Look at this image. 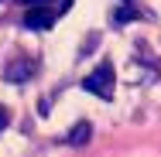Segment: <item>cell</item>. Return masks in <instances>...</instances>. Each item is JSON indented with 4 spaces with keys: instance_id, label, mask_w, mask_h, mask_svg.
<instances>
[{
    "instance_id": "4",
    "label": "cell",
    "mask_w": 161,
    "mask_h": 157,
    "mask_svg": "<svg viewBox=\"0 0 161 157\" xmlns=\"http://www.w3.org/2000/svg\"><path fill=\"white\" fill-rule=\"evenodd\" d=\"M89 137H93V126L86 123V120H79V123H75L69 133H65V140H69L72 147H82V144H89Z\"/></svg>"
},
{
    "instance_id": "3",
    "label": "cell",
    "mask_w": 161,
    "mask_h": 157,
    "mask_svg": "<svg viewBox=\"0 0 161 157\" xmlns=\"http://www.w3.org/2000/svg\"><path fill=\"white\" fill-rule=\"evenodd\" d=\"M34 72H38V62L34 58H17L14 65H7L3 68V79L7 82H14V86H21V82H28Z\"/></svg>"
},
{
    "instance_id": "2",
    "label": "cell",
    "mask_w": 161,
    "mask_h": 157,
    "mask_svg": "<svg viewBox=\"0 0 161 157\" xmlns=\"http://www.w3.org/2000/svg\"><path fill=\"white\" fill-rule=\"evenodd\" d=\"M69 7H28V14H24V28H31V31H48L52 24H55V17L65 14Z\"/></svg>"
},
{
    "instance_id": "8",
    "label": "cell",
    "mask_w": 161,
    "mask_h": 157,
    "mask_svg": "<svg viewBox=\"0 0 161 157\" xmlns=\"http://www.w3.org/2000/svg\"><path fill=\"white\" fill-rule=\"evenodd\" d=\"M124 3H137V0H124Z\"/></svg>"
},
{
    "instance_id": "6",
    "label": "cell",
    "mask_w": 161,
    "mask_h": 157,
    "mask_svg": "<svg viewBox=\"0 0 161 157\" xmlns=\"http://www.w3.org/2000/svg\"><path fill=\"white\" fill-rule=\"evenodd\" d=\"M10 123V116H7V109H3V106H0V130H3V126Z\"/></svg>"
},
{
    "instance_id": "7",
    "label": "cell",
    "mask_w": 161,
    "mask_h": 157,
    "mask_svg": "<svg viewBox=\"0 0 161 157\" xmlns=\"http://www.w3.org/2000/svg\"><path fill=\"white\" fill-rule=\"evenodd\" d=\"M21 3H24V7H45L48 0H21Z\"/></svg>"
},
{
    "instance_id": "1",
    "label": "cell",
    "mask_w": 161,
    "mask_h": 157,
    "mask_svg": "<svg viewBox=\"0 0 161 157\" xmlns=\"http://www.w3.org/2000/svg\"><path fill=\"white\" fill-rule=\"evenodd\" d=\"M79 86H82L86 92H93L96 99H113V65H110V62H99L96 72H89Z\"/></svg>"
},
{
    "instance_id": "5",
    "label": "cell",
    "mask_w": 161,
    "mask_h": 157,
    "mask_svg": "<svg viewBox=\"0 0 161 157\" xmlns=\"http://www.w3.org/2000/svg\"><path fill=\"white\" fill-rule=\"evenodd\" d=\"M130 17H141V10H137V7H120V10L113 14L117 24H124V21H130Z\"/></svg>"
}]
</instances>
